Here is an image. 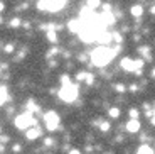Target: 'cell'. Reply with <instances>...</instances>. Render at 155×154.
<instances>
[{"label": "cell", "mask_w": 155, "mask_h": 154, "mask_svg": "<svg viewBox=\"0 0 155 154\" xmlns=\"http://www.w3.org/2000/svg\"><path fill=\"white\" fill-rule=\"evenodd\" d=\"M79 92H78V86L74 83H68V85H62L61 90H59V98L66 103H73L78 98Z\"/></svg>", "instance_id": "obj_2"}, {"label": "cell", "mask_w": 155, "mask_h": 154, "mask_svg": "<svg viewBox=\"0 0 155 154\" xmlns=\"http://www.w3.org/2000/svg\"><path fill=\"white\" fill-rule=\"evenodd\" d=\"M66 5V0H39L37 7L46 12H58Z\"/></svg>", "instance_id": "obj_3"}, {"label": "cell", "mask_w": 155, "mask_h": 154, "mask_svg": "<svg viewBox=\"0 0 155 154\" xmlns=\"http://www.w3.org/2000/svg\"><path fill=\"white\" fill-rule=\"evenodd\" d=\"M130 14H132L133 17H142L143 16V7H142V5H133V7L130 9Z\"/></svg>", "instance_id": "obj_12"}, {"label": "cell", "mask_w": 155, "mask_h": 154, "mask_svg": "<svg viewBox=\"0 0 155 154\" xmlns=\"http://www.w3.org/2000/svg\"><path fill=\"white\" fill-rule=\"evenodd\" d=\"M98 20H100L103 26H113V24H115V17H113L111 12H103V14H100Z\"/></svg>", "instance_id": "obj_7"}, {"label": "cell", "mask_w": 155, "mask_h": 154, "mask_svg": "<svg viewBox=\"0 0 155 154\" xmlns=\"http://www.w3.org/2000/svg\"><path fill=\"white\" fill-rule=\"evenodd\" d=\"M137 154H155V151L152 149L148 144H142V146L138 147V151H137Z\"/></svg>", "instance_id": "obj_13"}, {"label": "cell", "mask_w": 155, "mask_h": 154, "mask_svg": "<svg viewBox=\"0 0 155 154\" xmlns=\"http://www.w3.org/2000/svg\"><path fill=\"white\" fill-rule=\"evenodd\" d=\"M35 122L37 120L34 119V115H32L31 112H25V114H20V115L15 117V125L19 129H24V131L31 129V125H35Z\"/></svg>", "instance_id": "obj_4"}, {"label": "cell", "mask_w": 155, "mask_h": 154, "mask_svg": "<svg viewBox=\"0 0 155 154\" xmlns=\"http://www.w3.org/2000/svg\"><path fill=\"white\" fill-rule=\"evenodd\" d=\"M20 149H22V146H20V144H15V146L12 147V151H14V152H19Z\"/></svg>", "instance_id": "obj_30"}, {"label": "cell", "mask_w": 155, "mask_h": 154, "mask_svg": "<svg viewBox=\"0 0 155 154\" xmlns=\"http://www.w3.org/2000/svg\"><path fill=\"white\" fill-rule=\"evenodd\" d=\"M100 129H101V132H108L110 131V122H108V120L100 122Z\"/></svg>", "instance_id": "obj_18"}, {"label": "cell", "mask_w": 155, "mask_h": 154, "mask_svg": "<svg viewBox=\"0 0 155 154\" xmlns=\"http://www.w3.org/2000/svg\"><path fill=\"white\" fill-rule=\"evenodd\" d=\"M108 115H110V119H118V117H120V108L111 107L108 110Z\"/></svg>", "instance_id": "obj_16"}, {"label": "cell", "mask_w": 155, "mask_h": 154, "mask_svg": "<svg viewBox=\"0 0 155 154\" xmlns=\"http://www.w3.org/2000/svg\"><path fill=\"white\" fill-rule=\"evenodd\" d=\"M7 100V90L0 88V105H4V102Z\"/></svg>", "instance_id": "obj_19"}, {"label": "cell", "mask_w": 155, "mask_h": 154, "mask_svg": "<svg viewBox=\"0 0 155 154\" xmlns=\"http://www.w3.org/2000/svg\"><path fill=\"white\" fill-rule=\"evenodd\" d=\"M115 90H116L118 93H125V92H127V86H125L123 83H116V85H115Z\"/></svg>", "instance_id": "obj_20"}, {"label": "cell", "mask_w": 155, "mask_h": 154, "mask_svg": "<svg viewBox=\"0 0 155 154\" xmlns=\"http://www.w3.org/2000/svg\"><path fill=\"white\" fill-rule=\"evenodd\" d=\"M0 134H2V127H0Z\"/></svg>", "instance_id": "obj_37"}, {"label": "cell", "mask_w": 155, "mask_h": 154, "mask_svg": "<svg viewBox=\"0 0 155 154\" xmlns=\"http://www.w3.org/2000/svg\"><path fill=\"white\" fill-rule=\"evenodd\" d=\"M121 68H123L125 71H130V73L142 75V69H138V66H137V59L123 58V59H121Z\"/></svg>", "instance_id": "obj_6"}, {"label": "cell", "mask_w": 155, "mask_h": 154, "mask_svg": "<svg viewBox=\"0 0 155 154\" xmlns=\"http://www.w3.org/2000/svg\"><path fill=\"white\" fill-rule=\"evenodd\" d=\"M20 24H22V22H20V19H12L8 26H10L12 29H15V27H20Z\"/></svg>", "instance_id": "obj_21"}, {"label": "cell", "mask_w": 155, "mask_h": 154, "mask_svg": "<svg viewBox=\"0 0 155 154\" xmlns=\"http://www.w3.org/2000/svg\"><path fill=\"white\" fill-rule=\"evenodd\" d=\"M101 5V0H86V7L91 9V10H94V9H98Z\"/></svg>", "instance_id": "obj_15"}, {"label": "cell", "mask_w": 155, "mask_h": 154, "mask_svg": "<svg viewBox=\"0 0 155 154\" xmlns=\"http://www.w3.org/2000/svg\"><path fill=\"white\" fill-rule=\"evenodd\" d=\"M4 53H7V54L14 53V44H5V46H4Z\"/></svg>", "instance_id": "obj_23"}, {"label": "cell", "mask_w": 155, "mask_h": 154, "mask_svg": "<svg viewBox=\"0 0 155 154\" xmlns=\"http://www.w3.org/2000/svg\"><path fill=\"white\" fill-rule=\"evenodd\" d=\"M58 53H59V49H58V47H52V49L49 51V56H54V54H58Z\"/></svg>", "instance_id": "obj_29"}, {"label": "cell", "mask_w": 155, "mask_h": 154, "mask_svg": "<svg viewBox=\"0 0 155 154\" xmlns=\"http://www.w3.org/2000/svg\"><path fill=\"white\" fill-rule=\"evenodd\" d=\"M150 76L153 78V80H155V68H153V69H152V71H150Z\"/></svg>", "instance_id": "obj_34"}, {"label": "cell", "mask_w": 155, "mask_h": 154, "mask_svg": "<svg viewBox=\"0 0 155 154\" xmlns=\"http://www.w3.org/2000/svg\"><path fill=\"white\" fill-rule=\"evenodd\" d=\"M138 115H140L138 108H132L130 110V119H138Z\"/></svg>", "instance_id": "obj_22"}, {"label": "cell", "mask_w": 155, "mask_h": 154, "mask_svg": "<svg viewBox=\"0 0 155 154\" xmlns=\"http://www.w3.org/2000/svg\"><path fill=\"white\" fill-rule=\"evenodd\" d=\"M37 110H39V108H37V105H35L32 100H29V102H27V112L34 114V112H37Z\"/></svg>", "instance_id": "obj_17"}, {"label": "cell", "mask_w": 155, "mask_h": 154, "mask_svg": "<svg viewBox=\"0 0 155 154\" xmlns=\"http://www.w3.org/2000/svg\"><path fill=\"white\" fill-rule=\"evenodd\" d=\"M138 53L142 54V56H148V47H147V46H142V47L138 49Z\"/></svg>", "instance_id": "obj_25"}, {"label": "cell", "mask_w": 155, "mask_h": 154, "mask_svg": "<svg viewBox=\"0 0 155 154\" xmlns=\"http://www.w3.org/2000/svg\"><path fill=\"white\" fill-rule=\"evenodd\" d=\"M153 115H155V110H153Z\"/></svg>", "instance_id": "obj_38"}, {"label": "cell", "mask_w": 155, "mask_h": 154, "mask_svg": "<svg viewBox=\"0 0 155 154\" xmlns=\"http://www.w3.org/2000/svg\"><path fill=\"white\" fill-rule=\"evenodd\" d=\"M68 27H69V31L71 32H81V29H83V22H81V19H74V20H69V24H68Z\"/></svg>", "instance_id": "obj_9"}, {"label": "cell", "mask_w": 155, "mask_h": 154, "mask_svg": "<svg viewBox=\"0 0 155 154\" xmlns=\"http://www.w3.org/2000/svg\"><path fill=\"white\" fill-rule=\"evenodd\" d=\"M5 151V146H2V144H0V152H4Z\"/></svg>", "instance_id": "obj_36"}, {"label": "cell", "mask_w": 155, "mask_h": 154, "mask_svg": "<svg viewBox=\"0 0 155 154\" xmlns=\"http://www.w3.org/2000/svg\"><path fill=\"white\" fill-rule=\"evenodd\" d=\"M41 134H42V131L39 127H32V129H27V132H25V135H27L29 141H34V139L41 137Z\"/></svg>", "instance_id": "obj_11"}, {"label": "cell", "mask_w": 155, "mask_h": 154, "mask_svg": "<svg viewBox=\"0 0 155 154\" xmlns=\"http://www.w3.org/2000/svg\"><path fill=\"white\" fill-rule=\"evenodd\" d=\"M0 22H2V19H0Z\"/></svg>", "instance_id": "obj_39"}, {"label": "cell", "mask_w": 155, "mask_h": 154, "mask_svg": "<svg viewBox=\"0 0 155 154\" xmlns=\"http://www.w3.org/2000/svg\"><path fill=\"white\" fill-rule=\"evenodd\" d=\"M76 78H78V81H86L88 85H91L93 83V75L91 73H88V71H81V73H78L76 75Z\"/></svg>", "instance_id": "obj_10"}, {"label": "cell", "mask_w": 155, "mask_h": 154, "mask_svg": "<svg viewBox=\"0 0 155 154\" xmlns=\"http://www.w3.org/2000/svg\"><path fill=\"white\" fill-rule=\"evenodd\" d=\"M7 141H8L7 135H0V142H7Z\"/></svg>", "instance_id": "obj_31"}, {"label": "cell", "mask_w": 155, "mask_h": 154, "mask_svg": "<svg viewBox=\"0 0 155 154\" xmlns=\"http://www.w3.org/2000/svg\"><path fill=\"white\" fill-rule=\"evenodd\" d=\"M150 12H152V14H155V5H152V7H150Z\"/></svg>", "instance_id": "obj_35"}, {"label": "cell", "mask_w": 155, "mask_h": 154, "mask_svg": "<svg viewBox=\"0 0 155 154\" xmlns=\"http://www.w3.org/2000/svg\"><path fill=\"white\" fill-rule=\"evenodd\" d=\"M52 144H54V141H52V139H44V146H46V147H51Z\"/></svg>", "instance_id": "obj_27"}, {"label": "cell", "mask_w": 155, "mask_h": 154, "mask_svg": "<svg viewBox=\"0 0 155 154\" xmlns=\"http://www.w3.org/2000/svg\"><path fill=\"white\" fill-rule=\"evenodd\" d=\"M68 154H81V151H78V149H71Z\"/></svg>", "instance_id": "obj_33"}, {"label": "cell", "mask_w": 155, "mask_h": 154, "mask_svg": "<svg viewBox=\"0 0 155 154\" xmlns=\"http://www.w3.org/2000/svg\"><path fill=\"white\" fill-rule=\"evenodd\" d=\"M118 53H120V46L113 47V49L111 47H106V46L96 47V49L91 51V63H93L94 66H98V68H103V66L108 65Z\"/></svg>", "instance_id": "obj_1"}, {"label": "cell", "mask_w": 155, "mask_h": 154, "mask_svg": "<svg viewBox=\"0 0 155 154\" xmlns=\"http://www.w3.org/2000/svg\"><path fill=\"white\" fill-rule=\"evenodd\" d=\"M47 41H49V43H58V32H56V29H51V31H47Z\"/></svg>", "instance_id": "obj_14"}, {"label": "cell", "mask_w": 155, "mask_h": 154, "mask_svg": "<svg viewBox=\"0 0 155 154\" xmlns=\"http://www.w3.org/2000/svg\"><path fill=\"white\" fill-rule=\"evenodd\" d=\"M128 90H130L132 93H135L137 90H138V85H137V83H133V85H130V88H128Z\"/></svg>", "instance_id": "obj_28"}, {"label": "cell", "mask_w": 155, "mask_h": 154, "mask_svg": "<svg viewBox=\"0 0 155 154\" xmlns=\"http://www.w3.org/2000/svg\"><path fill=\"white\" fill-rule=\"evenodd\" d=\"M59 115L58 112L51 110V112H46L44 114V124H46V129L47 131H56V129L59 127Z\"/></svg>", "instance_id": "obj_5"}, {"label": "cell", "mask_w": 155, "mask_h": 154, "mask_svg": "<svg viewBox=\"0 0 155 154\" xmlns=\"http://www.w3.org/2000/svg\"><path fill=\"white\" fill-rule=\"evenodd\" d=\"M127 131L130 134H135V132L140 131V120L138 119H130L127 122Z\"/></svg>", "instance_id": "obj_8"}, {"label": "cell", "mask_w": 155, "mask_h": 154, "mask_svg": "<svg viewBox=\"0 0 155 154\" xmlns=\"http://www.w3.org/2000/svg\"><path fill=\"white\" fill-rule=\"evenodd\" d=\"M61 83H62V85H68V83H71L69 76H68V75H62V76H61Z\"/></svg>", "instance_id": "obj_26"}, {"label": "cell", "mask_w": 155, "mask_h": 154, "mask_svg": "<svg viewBox=\"0 0 155 154\" xmlns=\"http://www.w3.org/2000/svg\"><path fill=\"white\" fill-rule=\"evenodd\" d=\"M5 10V4H4V2H2V0H0V14H2V12H4Z\"/></svg>", "instance_id": "obj_32"}, {"label": "cell", "mask_w": 155, "mask_h": 154, "mask_svg": "<svg viewBox=\"0 0 155 154\" xmlns=\"http://www.w3.org/2000/svg\"><path fill=\"white\" fill-rule=\"evenodd\" d=\"M111 39L115 41V43H121V36L118 34V32H113V34H111Z\"/></svg>", "instance_id": "obj_24"}]
</instances>
